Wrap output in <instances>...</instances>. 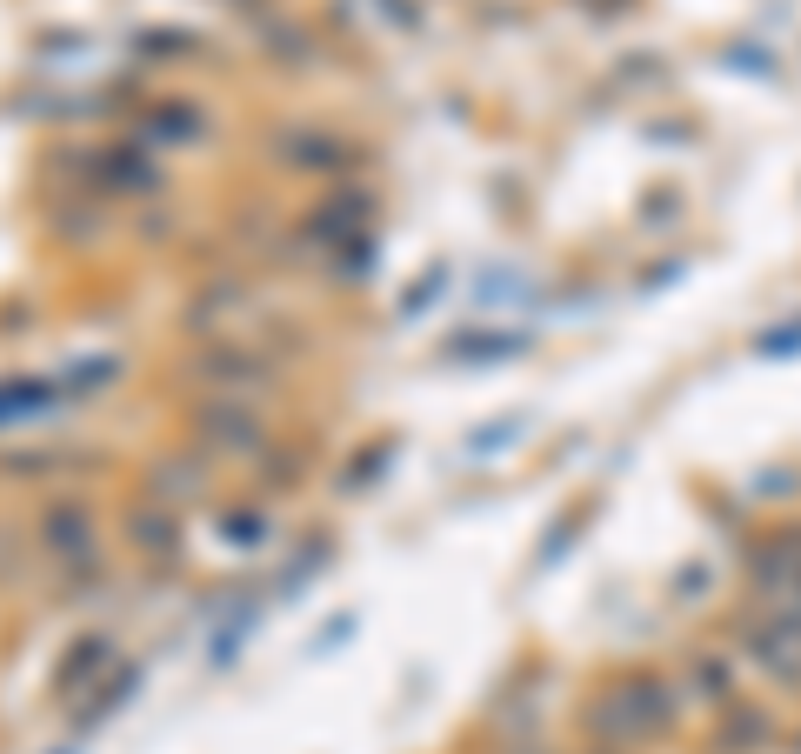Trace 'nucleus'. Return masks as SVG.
Segmentation results:
<instances>
[{"mask_svg": "<svg viewBox=\"0 0 801 754\" xmlns=\"http://www.w3.org/2000/svg\"><path fill=\"white\" fill-rule=\"evenodd\" d=\"M47 541H54L61 554L87 548V514H74V508H54V514H47Z\"/></svg>", "mask_w": 801, "mask_h": 754, "instance_id": "obj_1", "label": "nucleus"}]
</instances>
